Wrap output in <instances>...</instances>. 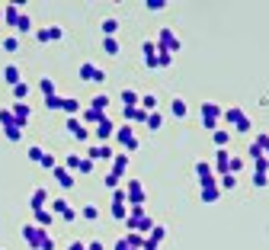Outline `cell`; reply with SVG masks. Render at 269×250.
<instances>
[{
  "instance_id": "cell-1",
  "label": "cell",
  "mask_w": 269,
  "mask_h": 250,
  "mask_svg": "<svg viewBox=\"0 0 269 250\" xmlns=\"http://www.w3.org/2000/svg\"><path fill=\"white\" fill-rule=\"evenodd\" d=\"M125 225L128 231H135V234H147L157 221L151 218V215L144 212V205H128V218H125Z\"/></svg>"
},
{
  "instance_id": "cell-2",
  "label": "cell",
  "mask_w": 269,
  "mask_h": 250,
  "mask_svg": "<svg viewBox=\"0 0 269 250\" xmlns=\"http://www.w3.org/2000/svg\"><path fill=\"white\" fill-rule=\"evenodd\" d=\"M221 113L224 109L218 106V103H202V109H199V122H202L205 132H215V128H221Z\"/></svg>"
},
{
  "instance_id": "cell-3",
  "label": "cell",
  "mask_w": 269,
  "mask_h": 250,
  "mask_svg": "<svg viewBox=\"0 0 269 250\" xmlns=\"http://www.w3.org/2000/svg\"><path fill=\"white\" fill-rule=\"evenodd\" d=\"M154 45H157V51H167V55L176 58L180 51H183V42L176 39V32L170 29V26H163V29L157 32V39H154Z\"/></svg>"
},
{
  "instance_id": "cell-4",
  "label": "cell",
  "mask_w": 269,
  "mask_h": 250,
  "mask_svg": "<svg viewBox=\"0 0 269 250\" xmlns=\"http://www.w3.org/2000/svg\"><path fill=\"white\" fill-rule=\"evenodd\" d=\"M112 141L122 144V154L138 151V138H135V132H132V125H116V135H112Z\"/></svg>"
},
{
  "instance_id": "cell-5",
  "label": "cell",
  "mask_w": 269,
  "mask_h": 250,
  "mask_svg": "<svg viewBox=\"0 0 269 250\" xmlns=\"http://www.w3.org/2000/svg\"><path fill=\"white\" fill-rule=\"evenodd\" d=\"M93 167H97V163L93 160H86V157H77V154H67L64 157V170H71V174L77 177V174H93Z\"/></svg>"
},
{
  "instance_id": "cell-6",
  "label": "cell",
  "mask_w": 269,
  "mask_h": 250,
  "mask_svg": "<svg viewBox=\"0 0 269 250\" xmlns=\"http://www.w3.org/2000/svg\"><path fill=\"white\" fill-rule=\"evenodd\" d=\"M125 199H128V205H144V186H141V180H128L125 177Z\"/></svg>"
},
{
  "instance_id": "cell-7",
  "label": "cell",
  "mask_w": 269,
  "mask_h": 250,
  "mask_svg": "<svg viewBox=\"0 0 269 250\" xmlns=\"http://www.w3.org/2000/svg\"><path fill=\"white\" fill-rule=\"evenodd\" d=\"M112 135H116V122L106 116L100 125H93V132H90V138H97V144H109L112 141Z\"/></svg>"
},
{
  "instance_id": "cell-8",
  "label": "cell",
  "mask_w": 269,
  "mask_h": 250,
  "mask_svg": "<svg viewBox=\"0 0 269 250\" xmlns=\"http://www.w3.org/2000/svg\"><path fill=\"white\" fill-rule=\"evenodd\" d=\"M48 234H51V231H42L39 225H32V221H26V225H23V240H26L29 247H36V250H39V244H42Z\"/></svg>"
},
{
  "instance_id": "cell-9",
  "label": "cell",
  "mask_w": 269,
  "mask_h": 250,
  "mask_svg": "<svg viewBox=\"0 0 269 250\" xmlns=\"http://www.w3.org/2000/svg\"><path fill=\"white\" fill-rule=\"evenodd\" d=\"M64 128H67V135L77 138V141H90V128L80 125V119H77V116H67L64 119Z\"/></svg>"
},
{
  "instance_id": "cell-10",
  "label": "cell",
  "mask_w": 269,
  "mask_h": 250,
  "mask_svg": "<svg viewBox=\"0 0 269 250\" xmlns=\"http://www.w3.org/2000/svg\"><path fill=\"white\" fill-rule=\"evenodd\" d=\"M116 157V151H112V144H90L86 148V160L100 163V160H112Z\"/></svg>"
},
{
  "instance_id": "cell-11",
  "label": "cell",
  "mask_w": 269,
  "mask_h": 250,
  "mask_svg": "<svg viewBox=\"0 0 269 250\" xmlns=\"http://www.w3.org/2000/svg\"><path fill=\"white\" fill-rule=\"evenodd\" d=\"M48 202H51V193L45 186H36L32 189V196H29V205H32V212H39V209H48Z\"/></svg>"
},
{
  "instance_id": "cell-12",
  "label": "cell",
  "mask_w": 269,
  "mask_h": 250,
  "mask_svg": "<svg viewBox=\"0 0 269 250\" xmlns=\"http://www.w3.org/2000/svg\"><path fill=\"white\" fill-rule=\"evenodd\" d=\"M10 113H13V119H16V128H23V132H26V125H29V116H32L29 103H16Z\"/></svg>"
},
{
  "instance_id": "cell-13",
  "label": "cell",
  "mask_w": 269,
  "mask_h": 250,
  "mask_svg": "<svg viewBox=\"0 0 269 250\" xmlns=\"http://www.w3.org/2000/svg\"><path fill=\"white\" fill-rule=\"evenodd\" d=\"M51 177H55V183L61 189H74V183H77V177L71 174V170H64V167H55V170H51Z\"/></svg>"
},
{
  "instance_id": "cell-14",
  "label": "cell",
  "mask_w": 269,
  "mask_h": 250,
  "mask_svg": "<svg viewBox=\"0 0 269 250\" xmlns=\"http://www.w3.org/2000/svg\"><path fill=\"white\" fill-rule=\"evenodd\" d=\"M199 186H202V193H199V196H202V202H208V205H212V202H218V199H221L218 180H212V183H199Z\"/></svg>"
},
{
  "instance_id": "cell-15",
  "label": "cell",
  "mask_w": 269,
  "mask_h": 250,
  "mask_svg": "<svg viewBox=\"0 0 269 250\" xmlns=\"http://www.w3.org/2000/svg\"><path fill=\"white\" fill-rule=\"evenodd\" d=\"M61 36H64L61 26H45V29H36V39L39 42H61Z\"/></svg>"
},
{
  "instance_id": "cell-16",
  "label": "cell",
  "mask_w": 269,
  "mask_h": 250,
  "mask_svg": "<svg viewBox=\"0 0 269 250\" xmlns=\"http://www.w3.org/2000/svg\"><path fill=\"white\" fill-rule=\"evenodd\" d=\"M228 160H231V151H228V148H221L218 154H215V163H212L215 177H224V174H228Z\"/></svg>"
},
{
  "instance_id": "cell-17",
  "label": "cell",
  "mask_w": 269,
  "mask_h": 250,
  "mask_svg": "<svg viewBox=\"0 0 269 250\" xmlns=\"http://www.w3.org/2000/svg\"><path fill=\"white\" fill-rule=\"evenodd\" d=\"M196 180H199V183H212V180H218L208 160H196Z\"/></svg>"
},
{
  "instance_id": "cell-18",
  "label": "cell",
  "mask_w": 269,
  "mask_h": 250,
  "mask_svg": "<svg viewBox=\"0 0 269 250\" xmlns=\"http://www.w3.org/2000/svg\"><path fill=\"white\" fill-rule=\"evenodd\" d=\"M77 119H80V125H86V128H90V125H100V122H103V119H106V116H103V113H97V109H90V106H86V109H80V116H77Z\"/></svg>"
},
{
  "instance_id": "cell-19",
  "label": "cell",
  "mask_w": 269,
  "mask_h": 250,
  "mask_svg": "<svg viewBox=\"0 0 269 250\" xmlns=\"http://www.w3.org/2000/svg\"><path fill=\"white\" fill-rule=\"evenodd\" d=\"M141 55H144V64L154 67V61H157V45H154V39H144L141 42Z\"/></svg>"
},
{
  "instance_id": "cell-20",
  "label": "cell",
  "mask_w": 269,
  "mask_h": 250,
  "mask_svg": "<svg viewBox=\"0 0 269 250\" xmlns=\"http://www.w3.org/2000/svg\"><path fill=\"white\" fill-rule=\"evenodd\" d=\"M112 163V174H116V177H128V154H116V157H112L109 160Z\"/></svg>"
},
{
  "instance_id": "cell-21",
  "label": "cell",
  "mask_w": 269,
  "mask_h": 250,
  "mask_svg": "<svg viewBox=\"0 0 269 250\" xmlns=\"http://www.w3.org/2000/svg\"><path fill=\"white\" fill-rule=\"evenodd\" d=\"M51 221H55V215H51L48 209H39V212H32V225H39L42 231H48V228H51Z\"/></svg>"
},
{
  "instance_id": "cell-22",
  "label": "cell",
  "mask_w": 269,
  "mask_h": 250,
  "mask_svg": "<svg viewBox=\"0 0 269 250\" xmlns=\"http://www.w3.org/2000/svg\"><path fill=\"white\" fill-rule=\"evenodd\" d=\"M240 119H247V113H244V109H240V106H231V109H224V113H221V122H228L231 128L237 125Z\"/></svg>"
},
{
  "instance_id": "cell-23",
  "label": "cell",
  "mask_w": 269,
  "mask_h": 250,
  "mask_svg": "<svg viewBox=\"0 0 269 250\" xmlns=\"http://www.w3.org/2000/svg\"><path fill=\"white\" fill-rule=\"evenodd\" d=\"M4 80L10 84V87H16V84L23 80V71H20V64H7V67H4Z\"/></svg>"
},
{
  "instance_id": "cell-24",
  "label": "cell",
  "mask_w": 269,
  "mask_h": 250,
  "mask_svg": "<svg viewBox=\"0 0 269 250\" xmlns=\"http://www.w3.org/2000/svg\"><path fill=\"white\" fill-rule=\"evenodd\" d=\"M163 237H167V228H163V225H154V228H151V231H147V234H144V240H147V244H151V247H157Z\"/></svg>"
},
{
  "instance_id": "cell-25",
  "label": "cell",
  "mask_w": 269,
  "mask_h": 250,
  "mask_svg": "<svg viewBox=\"0 0 269 250\" xmlns=\"http://www.w3.org/2000/svg\"><path fill=\"white\" fill-rule=\"evenodd\" d=\"M186 113H189V106H186V100H180V97H173V100H170V116H173V119H186Z\"/></svg>"
},
{
  "instance_id": "cell-26",
  "label": "cell",
  "mask_w": 269,
  "mask_h": 250,
  "mask_svg": "<svg viewBox=\"0 0 269 250\" xmlns=\"http://www.w3.org/2000/svg\"><path fill=\"white\" fill-rule=\"evenodd\" d=\"M212 141H215V148H228V144H231V132H228V128H215V132H212Z\"/></svg>"
},
{
  "instance_id": "cell-27",
  "label": "cell",
  "mask_w": 269,
  "mask_h": 250,
  "mask_svg": "<svg viewBox=\"0 0 269 250\" xmlns=\"http://www.w3.org/2000/svg\"><path fill=\"white\" fill-rule=\"evenodd\" d=\"M16 32H20V36L36 32V26H32V16H29V13H20V20H16Z\"/></svg>"
},
{
  "instance_id": "cell-28",
  "label": "cell",
  "mask_w": 269,
  "mask_h": 250,
  "mask_svg": "<svg viewBox=\"0 0 269 250\" xmlns=\"http://www.w3.org/2000/svg\"><path fill=\"white\" fill-rule=\"evenodd\" d=\"M119 100H122V106L125 109H132V106H138V100H141V93H138V90H122V93H119Z\"/></svg>"
},
{
  "instance_id": "cell-29",
  "label": "cell",
  "mask_w": 269,
  "mask_h": 250,
  "mask_svg": "<svg viewBox=\"0 0 269 250\" xmlns=\"http://www.w3.org/2000/svg\"><path fill=\"white\" fill-rule=\"evenodd\" d=\"M116 32H119V20L116 16H106L103 20V39H116Z\"/></svg>"
},
{
  "instance_id": "cell-30",
  "label": "cell",
  "mask_w": 269,
  "mask_h": 250,
  "mask_svg": "<svg viewBox=\"0 0 269 250\" xmlns=\"http://www.w3.org/2000/svg\"><path fill=\"white\" fill-rule=\"evenodd\" d=\"M90 109H97V113H103V116H106V109H109V97H106V93H93Z\"/></svg>"
},
{
  "instance_id": "cell-31",
  "label": "cell",
  "mask_w": 269,
  "mask_h": 250,
  "mask_svg": "<svg viewBox=\"0 0 269 250\" xmlns=\"http://www.w3.org/2000/svg\"><path fill=\"white\" fill-rule=\"evenodd\" d=\"M0 10H4V20L7 23H10V26H16V20H20V7H16V4H4V7H0Z\"/></svg>"
},
{
  "instance_id": "cell-32",
  "label": "cell",
  "mask_w": 269,
  "mask_h": 250,
  "mask_svg": "<svg viewBox=\"0 0 269 250\" xmlns=\"http://www.w3.org/2000/svg\"><path fill=\"white\" fill-rule=\"evenodd\" d=\"M61 113L77 116V113H80V100H74V97H61Z\"/></svg>"
},
{
  "instance_id": "cell-33",
  "label": "cell",
  "mask_w": 269,
  "mask_h": 250,
  "mask_svg": "<svg viewBox=\"0 0 269 250\" xmlns=\"http://www.w3.org/2000/svg\"><path fill=\"white\" fill-rule=\"evenodd\" d=\"M138 109H144V113H157V97H154V93H144V97L138 100Z\"/></svg>"
},
{
  "instance_id": "cell-34",
  "label": "cell",
  "mask_w": 269,
  "mask_h": 250,
  "mask_svg": "<svg viewBox=\"0 0 269 250\" xmlns=\"http://www.w3.org/2000/svg\"><path fill=\"white\" fill-rule=\"evenodd\" d=\"M125 125H132V122H144V119H147V113H144V109H138V106H132V109H125Z\"/></svg>"
},
{
  "instance_id": "cell-35",
  "label": "cell",
  "mask_w": 269,
  "mask_h": 250,
  "mask_svg": "<svg viewBox=\"0 0 269 250\" xmlns=\"http://www.w3.org/2000/svg\"><path fill=\"white\" fill-rule=\"evenodd\" d=\"M218 189H221V193H234V189H237V177H234V174L218 177Z\"/></svg>"
},
{
  "instance_id": "cell-36",
  "label": "cell",
  "mask_w": 269,
  "mask_h": 250,
  "mask_svg": "<svg viewBox=\"0 0 269 250\" xmlns=\"http://www.w3.org/2000/svg\"><path fill=\"white\" fill-rule=\"evenodd\" d=\"M125 244H128V250H144V234L128 231V234H125Z\"/></svg>"
},
{
  "instance_id": "cell-37",
  "label": "cell",
  "mask_w": 269,
  "mask_h": 250,
  "mask_svg": "<svg viewBox=\"0 0 269 250\" xmlns=\"http://www.w3.org/2000/svg\"><path fill=\"white\" fill-rule=\"evenodd\" d=\"M39 90H42V97H55V93H58V84L51 80V77H42V80H39Z\"/></svg>"
},
{
  "instance_id": "cell-38",
  "label": "cell",
  "mask_w": 269,
  "mask_h": 250,
  "mask_svg": "<svg viewBox=\"0 0 269 250\" xmlns=\"http://www.w3.org/2000/svg\"><path fill=\"white\" fill-rule=\"evenodd\" d=\"M29 93H32V87H29L26 80H20V84L13 87V97H16V103H26V97H29Z\"/></svg>"
},
{
  "instance_id": "cell-39",
  "label": "cell",
  "mask_w": 269,
  "mask_h": 250,
  "mask_svg": "<svg viewBox=\"0 0 269 250\" xmlns=\"http://www.w3.org/2000/svg\"><path fill=\"white\" fill-rule=\"evenodd\" d=\"M109 215H112L116 221H125V218H128V205H119V202H112V205H109Z\"/></svg>"
},
{
  "instance_id": "cell-40",
  "label": "cell",
  "mask_w": 269,
  "mask_h": 250,
  "mask_svg": "<svg viewBox=\"0 0 269 250\" xmlns=\"http://www.w3.org/2000/svg\"><path fill=\"white\" fill-rule=\"evenodd\" d=\"M93 67H97V64H93V61H83L80 67H77V77H80V80H86V84H90V80H93Z\"/></svg>"
},
{
  "instance_id": "cell-41",
  "label": "cell",
  "mask_w": 269,
  "mask_h": 250,
  "mask_svg": "<svg viewBox=\"0 0 269 250\" xmlns=\"http://www.w3.org/2000/svg\"><path fill=\"white\" fill-rule=\"evenodd\" d=\"M39 167H42V170H48V174H51V170L58 167V157H55V154H48V151H45V154H42V160H39Z\"/></svg>"
},
{
  "instance_id": "cell-42",
  "label": "cell",
  "mask_w": 269,
  "mask_h": 250,
  "mask_svg": "<svg viewBox=\"0 0 269 250\" xmlns=\"http://www.w3.org/2000/svg\"><path fill=\"white\" fill-rule=\"evenodd\" d=\"M103 51H106V55H112V58H116L119 51H122V45H119V39H103Z\"/></svg>"
},
{
  "instance_id": "cell-43",
  "label": "cell",
  "mask_w": 269,
  "mask_h": 250,
  "mask_svg": "<svg viewBox=\"0 0 269 250\" xmlns=\"http://www.w3.org/2000/svg\"><path fill=\"white\" fill-rule=\"evenodd\" d=\"M144 125L151 128V132H157V128L163 125V116H160V113H147V119H144Z\"/></svg>"
},
{
  "instance_id": "cell-44",
  "label": "cell",
  "mask_w": 269,
  "mask_h": 250,
  "mask_svg": "<svg viewBox=\"0 0 269 250\" xmlns=\"http://www.w3.org/2000/svg\"><path fill=\"white\" fill-rule=\"evenodd\" d=\"M253 144H256V148H259V154H263V157H269V135H266V132H259Z\"/></svg>"
},
{
  "instance_id": "cell-45",
  "label": "cell",
  "mask_w": 269,
  "mask_h": 250,
  "mask_svg": "<svg viewBox=\"0 0 269 250\" xmlns=\"http://www.w3.org/2000/svg\"><path fill=\"white\" fill-rule=\"evenodd\" d=\"M240 170H244V157H237V154H231V160H228V174L237 177Z\"/></svg>"
},
{
  "instance_id": "cell-46",
  "label": "cell",
  "mask_w": 269,
  "mask_h": 250,
  "mask_svg": "<svg viewBox=\"0 0 269 250\" xmlns=\"http://www.w3.org/2000/svg\"><path fill=\"white\" fill-rule=\"evenodd\" d=\"M80 218H83V221H97V218H100V209H97V205H83V209H80Z\"/></svg>"
},
{
  "instance_id": "cell-47",
  "label": "cell",
  "mask_w": 269,
  "mask_h": 250,
  "mask_svg": "<svg viewBox=\"0 0 269 250\" xmlns=\"http://www.w3.org/2000/svg\"><path fill=\"white\" fill-rule=\"evenodd\" d=\"M0 48H4V51H10V55H13V51H20V39H16V36L4 39V42H0Z\"/></svg>"
},
{
  "instance_id": "cell-48",
  "label": "cell",
  "mask_w": 269,
  "mask_h": 250,
  "mask_svg": "<svg viewBox=\"0 0 269 250\" xmlns=\"http://www.w3.org/2000/svg\"><path fill=\"white\" fill-rule=\"evenodd\" d=\"M45 109H51V113H61V97H45Z\"/></svg>"
},
{
  "instance_id": "cell-49",
  "label": "cell",
  "mask_w": 269,
  "mask_h": 250,
  "mask_svg": "<svg viewBox=\"0 0 269 250\" xmlns=\"http://www.w3.org/2000/svg\"><path fill=\"white\" fill-rule=\"evenodd\" d=\"M103 183H106L109 189H116L119 183H122V177H116V174H112V170H106V174H103Z\"/></svg>"
},
{
  "instance_id": "cell-50",
  "label": "cell",
  "mask_w": 269,
  "mask_h": 250,
  "mask_svg": "<svg viewBox=\"0 0 269 250\" xmlns=\"http://www.w3.org/2000/svg\"><path fill=\"white\" fill-rule=\"evenodd\" d=\"M173 64V55H167V51H157V61H154V67H170Z\"/></svg>"
},
{
  "instance_id": "cell-51",
  "label": "cell",
  "mask_w": 269,
  "mask_h": 250,
  "mask_svg": "<svg viewBox=\"0 0 269 250\" xmlns=\"http://www.w3.org/2000/svg\"><path fill=\"white\" fill-rule=\"evenodd\" d=\"M0 125H4V128L16 125V119H13V113H10V109H0Z\"/></svg>"
},
{
  "instance_id": "cell-52",
  "label": "cell",
  "mask_w": 269,
  "mask_h": 250,
  "mask_svg": "<svg viewBox=\"0 0 269 250\" xmlns=\"http://www.w3.org/2000/svg\"><path fill=\"white\" fill-rule=\"evenodd\" d=\"M144 7L151 13H157V10H167V0H144Z\"/></svg>"
},
{
  "instance_id": "cell-53",
  "label": "cell",
  "mask_w": 269,
  "mask_h": 250,
  "mask_svg": "<svg viewBox=\"0 0 269 250\" xmlns=\"http://www.w3.org/2000/svg\"><path fill=\"white\" fill-rule=\"evenodd\" d=\"M112 202H119V205H128V199H125V189H122V186H116V189H112Z\"/></svg>"
},
{
  "instance_id": "cell-54",
  "label": "cell",
  "mask_w": 269,
  "mask_h": 250,
  "mask_svg": "<svg viewBox=\"0 0 269 250\" xmlns=\"http://www.w3.org/2000/svg\"><path fill=\"white\" fill-rule=\"evenodd\" d=\"M4 135L10 138V141H20V138H23V128H16V125H10V128H4Z\"/></svg>"
},
{
  "instance_id": "cell-55",
  "label": "cell",
  "mask_w": 269,
  "mask_h": 250,
  "mask_svg": "<svg viewBox=\"0 0 269 250\" xmlns=\"http://www.w3.org/2000/svg\"><path fill=\"white\" fill-rule=\"evenodd\" d=\"M253 186L256 189H266L269 186V174H253Z\"/></svg>"
},
{
  "instance_id": "cell-56",
  "label": "cell",
  "mask_w": 269,
  "mask_h": 250,
  "mask_svg": "<svg viewBox=\"0 0 269 250\" xmlns=\"http://www.w3.org/2000/svg\"><path fill=\"white\" fill-rule=\"evenodd\" d=\"M26 154H29V160H32V163H39V160H42V154H45V151H42L39 144H32V148L26 151Z\"/></svg>"
},
{
  "instance_id": "cell-57",
  "label": "cell",
  "mask_w": 269,
  "mask_h": 250,
  "mask_svg": "<svg viewBox=\"0 0 269 250\" xmlns=\"http://www.w3.org/2000/svg\"><path fill=\"white\" fill-rule=\"evenodd\" d=\"M90 84H106V71H103V67H93V80Z\"/></svg>"
},
{
  "instance_id": "cell-58",
  "label": "cell",
  "mask_w": 269,
  "mask_h": 250,
  "mask_svg": "<svg viewBox=\"0 0 269 250\" xmlns=\"http://www.w3.org/2000/svg\"><path fill=\"white\" fill-rule=\"evenodd\" d=\"M58 218H61V221H74V218H77V209H71V205H67V209L58 215Z\"/></svg>"
},
{
  "instance_id": "cell-59",
  "label": "cell",
  "mask_w": 269,
  "mask_h": 250,
  "mask_svg": "<svg viewBox=\"0 0 269 250\" xmlns=\"http://www.w3.org/2000/svg\"><path fill=\"white\" fill-rule=\"evenodd\" d=\"M39 250H55V237L48 234V237H45V240H42V244H39Z\"/></svg>"
},
{
  "instance_id": "cell-60",
  "label": "cell",
  "mask_w": 269,
  "mask_h": 250,
  "mask_svg": "<svg viewBox=\"0 0 269 250\" xmlns=\"http://www.w3.org/2000/svg\"><path fill=\"white\" fill-rule=\"evenodd\" d=\"M67 250H86V244H83V240H71V244H67Z\"/></svg>"
},
{
  "instance_id": "cell-61",
  "label": "cell",
  "mask_w": 269,
  "mask_h": 250,
  "mask_svg": "<svg viewBox=\"0 0 269 250\" xmlns=\"http://www.w3.org/2000/svg\"><path fill=\"white\" fill-rule=\"evenodd\" d=\"M86 250H103V240H86Z\"/></svg>"
},
{
  "instance_id": "cell-62",
  "label": "cell",
  "mask_w": 269,
  "mask_h": 250,
  "mask_svg": "<svg viewBox=\"0 0 269 250\" xmlns=\"http://www.w3.org/2000/svg\"><path fill=\"white\" fill-rule=\"evenodd\" d=\"M112 250H128V244H125V237H119L116 244H112Z\"/></svg>"
},
{
  "instance_id": "cell-63",
  "label": "cell",
  "mask_w": 269,
  "mask_h": 250,
  "mask_svg": "<svg viewBox=\"0 0 269 250\" xmlns=\"http://www.w3.org/2000/svg\"><path fill=\"white\" fill-rule=\"evenodd\" d=\"M0 16H4V10H0Z\"/></svg>"
}]
</instances>
